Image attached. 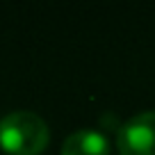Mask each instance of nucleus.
I'll return each instance as SVG.
<instances>
[{
  "label": "nucleus",
  "instance_id": "nucleus-1",
  "mask_svg": "<svg viewBox=\"0 0 155 155\" xmlns=\"http://www.w3.org/2000/svg\"><path fill=\"white\" fill-rule=\"evenodd\" d=\"M48 139V126L34 112L18 110L0 119V146L12 155H39Z\"/></svg>",
  "mask_w": 155,
  "mask_h": 155
},
{
  "label": "nucleus",
  "instance_id": "nucleus-2",
  "mask_svg": "<svg viewBox=\"0 0 155 155\" xmlns=\"http://www.w3.org/2000/svg\"><path fill=\"white\" fill-rule=\"evenodd\" d=\"M116 146L119 155H155V112H141L123 123Z\"/></svg>",
  "mask_w": 155,
  "mask_h": 155
},
{
  "label": "nucleus",
  "instance_id": "nucleus-3",
  "mask_svg": "<svg viewBox=\"0 0 155 155\" xmlns=\"http://www.w3.org/2000/svg\"><path fill=\"white\" fill-rule=\"evenodd\" d=\"M62 155H110V139L98 130H75L64 139Z\"/></svg>",
  "mask_w": 155,
  "mask_h": 155
}]
</instances>
